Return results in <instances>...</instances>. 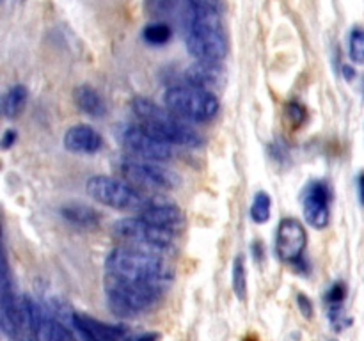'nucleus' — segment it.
Segmentation results:
<instances>
[{
    "instance_id": "16",
    "label": "nucleus",
    "mask_w": 364,
    "mask_h": 341,
    "mask_svg": "<svg viewBox=\"0 0 364 341\" xmlns=\"http://www.w3.org/2000/svg\"><path fill=\"white\" fill-rule=\"evenodd\" d=\"M347 284L343 281H336L329 286V290L326 291V305H327V315H329L331 325L334 327V330H343L350 325V318H347V313H345V298H347Z\"/></svg>"
},
{
    "instance_id": "27",
    "label": "nucleus",
    "mask_w": 364,
    "mask_h": 341,
    "mask_svg": "<svg viewBox=\"0 0 364 341\" xmlns=\"http://www.w3.org/2000/svg\"><path fill=\"white\" fill-rule=\"evenodd\" d=\"M288 116L294 121L295 124H301L302 119L306 117V109L301 105V103H290L288 105Z\"/></svg>"
},
{
    "instance_id": "22",
    "label": "nucleus",
    "mask_w": 364,
    "mask_h": 341,
    "mask_svg": "<svg viewBox=\"0 0 364 341\" xmlns=\"http://www.w3.org/2000/svg\"><path fill=\"white\" fill-rule=\"evenodd\" d=\"M173 38V27L166 21H153L142 28V39L151 46H164Z\"/></svg>"
},
{
    "instance_id": "6",
    "label": "nucleus",
    "mask_w": 364,
    "mask_h": 341,
    "mask_svg": "<svg viewBox=\"0 0 364 341\" xmlns=\"http://www.w3.org/2000/svg\"><path fill=\"white\" fill-rule=\"evenodd\" d=\"M112 234L124 247L137 249V251L151 252V254L164 256L173 249L174 233L153 226L151 222L142 217H124L114 222Z\"/></svg>"
},
{
    "instance_id": "3",
    "label": "nucleus",
    "mask_w": 364,
    "mask_h": 341,
    "mask_svg": "<svg viewBox=\"0 0 364 341\" xmlns=\"http://www.w3.org/2000/svg\"><path fill=\"white\" fill-rule=\"evenodd\" d=\"M188 53L203 63L219 64L228 55V39L220 23V11L199 7L196 20L185 31Z\"/></svg>"
},
{
    "instance_id": "19",
    "label": "nucleus",
    "mask_w": 364,
    "mask_h": 341,
    "mask_svg": "<svg viewBox=\"0 0 364 341\" xmlns=\"http://www.w3.org/2000/svg\"><path fill=\"white\" fill-rule=\"evenodd\" d=\"M60 215L73 226L82 227V229H92L100 224V213L92 206L85 202H68L60 208Z\"/></svg>"
},
{
    "instance_id": "30",
    "label": "nucleus",
    "mask_w": 364,
    "mask_h": 341,
    "mask_svg": "<svg viewBox=\"0 0 364 341\" xmlns=\"http://www.w3.org/2000/svg\"><path fill=\"white\" fill-rule=\"evenodd\" d=\"M159 340H160L159 332H146V334H141V336L130 337V341H159Z\"/></svg>"
},
{
    "instance_id": "24",
    "label": "nucleus",
    "mask_w": 364,
    "mask_h": 341,
    "mask_svg": "<svg viewBox=\"0 0 364 341\" xmlns=\"http://www.w3.org/2000/svg\"><path fill=\"white\" fill-rule=\"evenodd\" d=\"M233 291L238 301L247 298V269H245L244 256H237L233 261Z\"/></svg>"
},
{
    "instance_id": "12",
    "label": "nucleus",
    "mask_w": 364,
    "mask_h": 341,
    "mask_svg": "<svg viewBox=\"0 0 364 341\" xmlns=\"http://www.w3.org/2000/svg\"><path fill=\"white\" fill-rule=\"evenodd\" d=\"M199 7L201 6H196L191 0H146V9L153 16L159 18V21L178 25L183 34L196 20Z\"/></svg>"
},
{
    "instance_id": "11",
    "label": "nucleus",
    "mask_w": 364,
    "mask_h": 341,
    "mask_svg": "<svg viewBox=\"0 0 364 341\" xmlns=\"http://www.w3.org/2000/svg\"><path fill=\"white\" fill-rule=\"evenodd\" d=\"M331 188L326 181L315 180L306 187L302 195V212L306 222L315 229L322 231L331 220Z\"/></svg>"
},
{
    "instance_id": "20",
    "label": "nucleus",
    "mask_w": 364,
    "mask_h": 341,
    "mask_svg": "<svg viewBox=\"0 0 364 341\" xmlns=\"http://www.w3.org/2000/svg\"><path fill=\"white\" fill-rule=\"evenodd\" d=\"M28 103V89L23 84L11 85L2 98V114L6 119H16Z\"/></svg>"
},
{
    "instance_id": "5",
    "label": "nucleus",
    "mask_w": 364,
    "mask_h": 341,
    "mask_svg": "<svg viewBox=\"0 0 364 341\" xmlns=\"http://www.w3.org/2000/svg\"><path fill=\"white\" fill-rule=\"evenodd\" d=\"M164 103L180 119L191 123H208L220 110V102L213 91L191 84H178L167 89Z\"/></svg>"
},
{
    "instance_id": "13",
    "label": "nucleus",
    "mask_w": 364,
    "mask_h": 341,
    "mask_svg": "<svg viewBox=\"0 0 364 341\" xmlns=\"http://www.w3.org/2000/svg\"><path fill=\"white\" fill-rule=\"evenodd\" d=\"M71 323L85 341H130V332L123 325L102 322L85 313H73Z\"/></svg>"
},
{
    "instance_id": "1",
    "label": "nucleus",
    "mask_w": 364,
    "mask_h": 341,
    "mask_svg": "<svg viewBox=\"0 0 364 341\" xmlns=\"http://www.w3.org/2000/svg\"><path fill=\"white\" fill-rule=\"evenodd\" d=\"M105 274L135 281V283L151 284L164 291H167L174 279L173 266L167 263L164 256L137 251L124 245L116 247L107 256Z\"/></svg>"
},
{
    "instance_id": "9",
    "label": "nucleus",
    "mask_w": 364,
    "mask_h": 341,
    "mask_svg": "<svg viewBox=\"0 0 364 341\" xmlns=\"http://www.w3.org/2000/svg\"><path fill=\"white\" fill-rule=\"evenodd\" d=\"M121 141L135 158L153 160V162H166L173 158V146L153 135L141 124L124 128Z\"/></svg>"
},
{
    "instance_id": "29",
    "label": "nucleus",
    "mask_w": 364,
    "mask_h": 341,
    "mask_svg": "<svg viewBox=\"0 0 364 341\" xmlns=\"http://www.w3.org/2000/svg\"><path fill=\"white\" fill-rule=\"evenodd\" d=\"M191 2H192V4H196V6L210 7V9L220 11V4H219V0H191Z\"/></svg>"
},
{
    "instance_id": "14",
    "label": "nucleus",
    "mask_w": 364,
    "mask_h": 341,
    "mask_svg": "<svg viewBox=\"0 0 364 341\" xmlns=\"http://www.w3.org/2000/svg\"><path fill=\"white\" fill-rule=\"evenodd\" d=\"M139 217L151 222L153 226L162 227V229L174 234L183 229L185 226V215L180 206H176L174 202L162 201V199L155 197H151L149 205L139 213Z\"/></svg>"
},
{
    "instance_id": "4",
    "label": "nucleus",
    "mask_w": 364,
    "mask_h": 341,
    "mask_svg": "<svg viewBox=\"0 0 364 341\" xmlns=\"http://www.w3.org/2000/svg\"><path fill=\"white\" fill-rule=\"evenodd\" d=\"M105 293L110 311L117 316H137L149 311L156 302L164 297L166 291L151 284L135 283L123 277L105 274Z\"/></svg>"
},
{
    "instance_id": "26",
    "label": "nucleus",
    "mask_w": 364,
    "mask_h": 341,
    "mask_svg": "<svg viewBox=\"0 0 364 341\" xmlns=\"http://www.w3.org/2000/svg\"><path fill=\"white\" fill-rule=\"evenodd\" d=\"M297 305H299V311L302 313V316H304V318H308V320L313 318V315H315V309H313V302L308 295L297 293Z\"/></svg>"
},
{
    "instance_id": "10",
    "label": "nucleus",
    "mask_w": 364,
    "mask_h": 341,
    "mask_svg": "<svg viewBox=\"0 0 364 341\" xmlns=\"http://www.w3.org/2000/svg\"><path fill=\"white\" fill-rule=\"evenodd\" d=\"M308 247V231L301 220L287 217L279 222L276 233V251L283 261L297 263L304 258Z\"/></svg>"
},
{
    "instance_id": "17",
    "label": "nucleus",
    "mask_w": 364,
    "mask_h": 341,
    "mask_svg": "<svg viewBox=\"0 0 364 341\" xmlns=\"http://www.w3.org/2000/svg\"><path fill=\"white\" fill-rule=\"evenodd\" d=\"M34 341H75V337L59 320L53 318L48 313L41 311V308L38 305Z\"/></svg>"
},
{
    "instance_id": "33",
    "label": "nucleus",
    "mask_w": 364,
    "mask_h": 341,
    "mask_svg": "<svg viewBox=\"0 0 364 341\" xmlns=\"http://www.w3.org/2000/svg\"><path fill=\"white\" fill-rule=\"evenodd\" d=\"M247 341H258V340H247Z\"/></svg>"
},
{
    "instance_id": "28",
    "label": "nucleus",
    "mask_w": 364,
    "mask_h": 341,
    "mask_svg": "<svg viewBox=\"0 0 364 341\" xmlns=\"http://www.w3.org/2000/svg\"><path fill=\"white\" fill-rule=\"evenodd\" d=\"M16 141H18V131L14 130V128H9V130L4 131L2 141H0V148H2L4 151H7V149H11L14 144H16Z\"/></svg>"
},
{
    "instance_id": "15",
    "label": "nucleus",
    "mask_w": 364,
    "mask_h": 341,
    "mask_svg": "<svg viewBox=\"0 0 364 341\" xmlns=\"http://www.w3.org/2000/svg\"><path fill=\"white\" fill-rule=\"evenodd\" d=\"M64 148L77 155H95L103 146V137L91 124H75L64 134Z\"/></svg>"
},
{
    "instance_id": "21",
    "label": "nucleus",
    "mask_w": 364,
    "mask_h": 341,
    "mask_svg": "<svg viewBox=\"0 0 364 341\" xmlns=\"http://www.w3.org/2000/svg\"><path fill=\"white\" fill-rule=\"evenodd\" d=\"M185 77H187V84L210 89V85H213L219 82L220 67H219V64L203 63V60H198L194 66H191L187 71H185Z\"/></svg>"
},
{
    "instance_id": "25",
    "label": "nucleus",
    "mask_w": 364,
    "mask_h": 341,
    "mask_svg": "<svg viewBox=\"0 0 364 341\" xmlns=\"http://www.w3.org/2000/svg\"><path fill=\"white\" fill-rule=\"evenodd\" d=\"M348 55L354 64H364V28L354 27L348 36Z\"/></svg>"
},
{
    "instance_id": "18",
    "label": "nucleus",
    "mask_w": 364,
    "mask_h": 341,
    "mask_svg": "<svg viewBox=\"0 0 364 341\" xmlns=\"http://www.w3.org/2000/svg\"><path fill=\"white\" fill-rule=\"evenodd\" d=\"M73 99L78 110L87 114L89 117H105L109 112L105 99L91 85H78L73 91Z\"/></svg>"
},
{
    "instance_id": "8",
    "label": "nucleus",
    "mask_w": 364,
    "mask_h": 341,
    "mask_svg": "<svg viewBox=\"0 0 364 341\" xmlns=\"http://www.w3.org/2000/svg\"><path fill=\"white\" fill-rule=\"evenodd\" d=\"M121 176L124 181L134 185L139 190H174L181 185L180 174L174 173L169 167L162 166V162L142 158H124L119 166Z\"/></svg>"
},
{
    "instance_id": "7",
    "label": "nucleus",
    "mask_w": 364,
    "mask_h": 341,
    "mask_svg": "<svg viewBox=\"0 0 364 341\" xmlns=\"http://www.w3.org/2000/svg\"><path fill=\"white\" fill-rule=\"evenodd\" d=\"M85 190L91 199L107 208L119 210V212H137L141 213L149 205L151 197H146L142 190L135 188L124 180L96 174L85 183Z\"/></svg>"
},
{
    "instance_id": "31",
    "label": "nucleus",
    "mask_w": 364,
    "mask_h": 341,
    "mask_svg": "<svg viewBox=\"0 0 364 341\" xmlns=\"http://www.w3.org/2000/svg\"><path fill=\"white\" fill-rule=\"evenodd\" d=\"M358 192H359V201L364 206V173L358 176Z\"/></svg>"
},
{
    "instance_id": "34",
    "label": "nucleus",
    "mask_w": 364,
    "mask_h": 341,
    "mask_svg": "<svg viewBox=\"0 0 364 341\" xmlns=\"http://www.w3.org/2000/svg\"><path fill=\"white\" fill-rule=\"evenodd\" d=\"M329 341H336V340H329Z\"/></svg>"
},
{
    "instance_id": "23",
    "label": "nucleus",
    "mask_w": 364,
    "mask_h": 341,
    "mask_svg": "<svg viewBox=\"0 0 364 341\" xmlns=\"http://www.w3.org/2000/svg\"><path fill=\"white\" fill-rule=\"evenodd\" d=\"M270 213H272V197L267 192H256L255 199L251 205V219L256 224L269 222Z\"/></svg>"
},
{
    "instance_id": "32",
    "label": "nucleus",
    "mask_w": 364,
    "mask_h": 341,
    "mask_svg": "<svg viewBox=\"0 0 364 341\" xmlns=\"http://www.w3.org/2000/svg\"><path fill=\"white\" fill-rule=\"evenodd\" d=\"M341 73L345 75V78H347V80H352V78L355 77V71H354V67L352 66H341Z\"/></svg>"
},
{
    "instance_id": "2",
    "label": "nucleus",
    "mask_w": 364,
    "mask_h": 341,
    "mask_svg": "<svg viewBox=\"0 0 364 341\" xmlns=\"http://www.w3.org/2000/svg\"><path fill=\"white\" fill-rule=\"evenodd\" d=\"M132 110L141 121V126L166 141L167 144L185 146V148L201 146V135L192 130L183 119L171 112L167 107L156 105L149 98H134Z\"/></svg>"
}]
</instances>
